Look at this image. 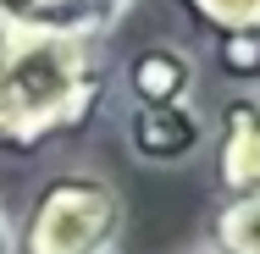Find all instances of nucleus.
I'll return each instance as SVG.
<instances>
[{"label":"nucleus","instance_id":"nucleus-4","mask_svg":"<svg viewBox=\"0 0 260 254\" xmlns=\"http://www.w3.org/2000/svg\"><path fill=\"white\" fill-rule=\"evenodd\" d=\"M216 177L227 199L260 194V94H233L216 116Z\"/></svg>","mask_w":260,"mask_h":254},{"label":"nucleus","instance_id":"nucleus-8","mask_svg":"<svg viewBox=\"0 0 260 254\" xmlns=\"http://www.w3.org/2000/svg\"><path fill=\"white\" fill-rule=\"evenodd\" d=\"M0 17L11 28H61V33H83V17H78V0H0Z\"/></svg>","mask_w":260,"mask_h":254},{"label":"nucleus","instance_id":"nucleus-7","mask_svg":"<svg viewBox=\"0 0 260 254\" xmlns=\"http://www.w3.org/2000/svg\"><path fill=\"white\" fill-rule=\"evenodd\" d=\"M183 11L210 39H233V33L260 39V0H183Z\"/></svg>","mask_w":260,"mask_h":254},{"label":"nucleus","instance_id":"nucleus-6","mask_svg":"<svg viewBox=\"0 0 260 254\" xmlns=\"http://www.w3.org/2000/svg\"><path fill=\"white\" fill-rule=\"evenodd\" d=\"M210 254H260V194L227 199L210 221Z\"/></svg>","mask_w":260,"mask_h":254},{"label":"nucleus","instance_id":"nucleus-1","mask_svg":"<svg viewBox=\"0 0 260 254\" xmlns=\"http://www.w3.org/2000/svg\"><path fill=\"white\" fill-rule=\"evenodd\" d=\"M100 100L94 39L61 28H11L0 39V155L45 150Z\"/></svg>","mask_w":260,"mask_h":254},{"label":"nucleus","instance_id":"nucleus-11","mask_svg":"<svg viewBox=\"0 0 260 254\" xmlns=\"http://www.w3.org/2000/svg\"><path fill=\"white\" fill-rule=\"evenodd\" d=\"M0 254H17V227H11L6 210H0Z\"/></svg>","mask_w":260,"mask_h":254},{"label":"nucleus","instance_id":"nucleus-9","mask_svg":"<svg viewBox=\"0 0 260 254\" xmlns=\"http://www.w3.org/2000/svg\"><path fill=\"white\" fill-rule=\"evenodd\" d=\"M216 66L233 78V83H260V39L249 33H233V39H216Z\"/></svg>","mask_w":260,"mask_h":254},{"label":"nucleus","instance_id":"nucleus-12","mask_svg":"<svg viewBox=\"0 0 260 254\" xmlns=\"http://www.w3.org/2000/svg\"><path fill=\"white\" fill-rule=\"evenodd\" d=\"M6 33H11V22H6V17H0V39H6Z\"/></svg>","mask_w":260,"mask_h":254},{"label":"nucleus","instance_id":"nucleus-3","mask_svg":"<svg viewBox=\"0 0 260 254\" xmlns=\"http://www.w3.org/2000/svg\"><path fill=\"white\" fill-rule=\"evenodd\" d=\"M205 144V122L188 105H133L127 116V150L144 166H183Z\"/></svg>","mask_w":260,"mask_h":254},{"label":"nucleus","instance_id":"nucleus-10","mask_svg":"<svg viewBox=\"0 0 260 254\" xmlns=\"http://www.w3.org/2000/svg\"><path fill=\"white\" fill-rule=\"evenodd\" d=\"M127 6H133V0H78L83 33H89V39H100V33L111 28V22H116V17H122V11H127Z\"/></svg>","mask_w":260,"mask_h":254},{"label":"nucleus","instance_id":"nucleus-5","mask_svg":"<svg viewBox=\"0 0 260 254\" xmlns=\"http://www.w3.org/2000/svg\"><path fill=\"white\" fill-rule=\"evenodd\" d=\"M122 83L133 105H188L194 100V55L177 45H144L139 55H127Z\"/></svg>","mask_w":260,"mask_h":254},{"label":"nucleus","instance_id":"nucleus-2","mask_svg":"<svg viewBox=\"0 0 260 254\" xmlns=\"http://www.w3.org/2000/svg\"><path fill=\"white\" fill-rule=\"evenodd\" d=\"M122 194L89 177V171H67L50 177L17 232V254H111L116 232H122Z\"/></svg>","mask_w":260,"mask_h":254}]
</instances>
